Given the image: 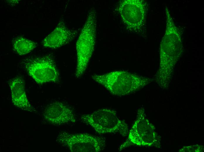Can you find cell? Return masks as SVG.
Listing matches in <instances>:
<instances>
[{
  "label": "cell",
  "mask_w": 204,
  "mask_h": 152,
  "mask_svg": "<svg viewBox=\"0 0 204 152\" xmlns=\"http://www.w3.org/2000/svg\"><path fill=\"white\" fill-rule=\"evenodd\" d=\"M57 141L72 152H98L105 146L104 138L87 133L63 132L58 135Z\"/></svg>",
  "instance_id": "cell-5"
},
{
  "label": "cell",
  "mask_w": 204,
  "mask_h": 152,
  "mask_svg": "<svg viewBox=\"0 0 204 152\" xmlns=\"http://www.w3.org/2000/svg\"><path fill=\"white\" fill-rule=\"evenodd\" d=\"M36 46V43L34 42L22 37L16 39L13 43L14 49L20 55L29 53Z\"/></svg>",
  "instance_id": "cell-11"
},
{
  "label": "cell",
  "mask_w": 204,
  "mask_h": 152,
  "mask_svg": "<svg viewBox=\"0 0 204 152\" xmlns=\"http://www.w3.org/2000/svg\"><path fill=\"white\" fill-rule=\"evenodd\" d=\"M80 119L82 122L91 126L99 134L118 133L125 137L129 132L126 122L118 117L115 111L111 109L98 110L83 115Z\"/></svg>",
  "instance_id": "cell-3"
},
{
  "label": "cell",
  "mask_w": 204,
  "mask_h": 152,
  "mask_svg": "<svg viewBox=\"0 0 204 152\" xmlns=\"http://www.w3.org/2000/svg\"><path fill=\"white\" fill-rule=\"evenodd\" d=\"M43 115L46 121L54 125L72 123L76 121L71 108L62 102H55L48 105L44 110Z\"/></svg>",
  "instance_id": "cell-8"
},
{
  "label": "cell",
  "mask_w": 204,
  "mask_h": 152,
  "mask_svg": "<svg viewBox=\"0 0 204 152\" xmlns=\"http://www.w3.org/2000/svg\"><path fill=\"white\" fill-rule=\"evenodd\" d=\"M78 31L70 29L61 20L55 30L43 40V46L46 47L56 49L66 44L76 37Z\"/></svg>",
  "instance_id": "cell-9"
},
{
  "label": "cell",
  "mask_w": 204,
  "mask_h": 152,
  "mask_svg": "<svg viewBox=\"0 0 204 152\" xmlns=\"http://www.w3.org/2000/svg\"><path fill=\"white\" fill-rule=\"evenodd\" d=\"M118 11L123 20L132 30H137L144 20L145 9L142 0L123 1L119 4Z\"/></svg>",
  "instance_id": "cell-7"
},
{
  "label": "cell",
  "mask_w": 204,
  "mask_h": 152,
  "mask_svg": "<svg viewBox=\"0 0 204 152\" xmlns=\"http://www.w3.org/2000/svg\"><path fill=\"white\" fill-rule=\"evenodd\" d=\"M127 136L120 147V151L132 145L151 146L157 144V137L154 127L147 119L143 109L138 110L137 119Z\"/></svg>",
  "instance_id": "cell-4"
},
{
  "label": "cell",
  "mask_w": 204,
  "mask_h": 152,
  "mask_svg": "<svg viewBox=\"0 0 204 152\" xmlns=\"http://www.w3.org/2000/svg\"><path fill=\"white\" fill-rule=\"evenodd\" d=\"M11 91L13 103L16 107L29 112L34 110L27 98L25 82L22 77L17 76L11 80L8 83Z\"/></svg>",
  "instance_id": "cell-10"
},
{
  "label": "cell",
  "mask_w": 204,
  "mask_h": 152,
  "mask_svg": "<svg viewBox=\"0 0 204 152\" xmlns=\"http://www.w3.org/2000/svg\"><path fill=\"white\" fill-rule=\"evenodd\" d=\"M96 16L94 8L89 11L87 19L76 42L77 63L75 75L80 77L85 71L94 50Z\"/></svg>",
  "instance_id": "cell-1"
},
{
  "label": "cell",
  "mask_w": 204,
  "mask_h": 152,
  "mask_svg": "<svg viewBox=\"0 0 204 152\" xmlns=\"http://www.w3.org/2000/svg\"><path fill=\"white\" fill-rule=\"evenodd\" d=\"M28 74L38 84L57 82L59 74L53 58L50 56L28 60L25 64Z\"/></svg>",
  "instance_id": "cell-6"
},
{
  "label": "cell",
  "mask_w": 204,
  "mask_h": 152,
  "mask_svg": "<svg viewBox=\"0 0 204 152\" xmlns=\"http://www.w3.org/2000/svg\"><path fill=\"white\" fill-rule=\"evenodd\" d=\"M92 78L112 94L118 96L131 94L146 83L145 80L141 77L123 71L94 75L92 76Z\"/></svg>",
  "instance_id": "cell-2"
}]
</instances>
